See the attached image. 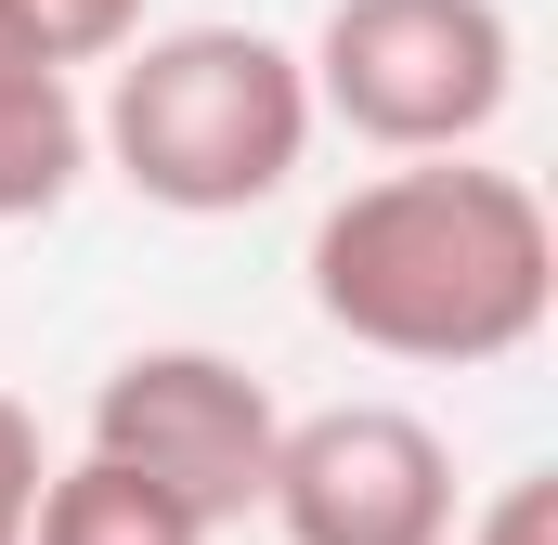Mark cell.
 I'll use <instances>...</instances> for the list:
<instances>
[{
    "label": "cell",
    "mask_w": 558,
    "mask_h": 545,
    "mask_svg": "<svg viewBox=\"0 0 558 545\" xmlns=\"http://www.w3.org/2000/svg\"><path fill=\"white\" fill-rule=\"evenodd\" d=\"M26 545H208L156 481H131V468H105V455H78V468H52L39 481V520H26Z\"/></svg>",
    "instance_id": "7"
},
{
    "label": "cell",
    "mask_w": 558,
    "mask_h": 545,
    "mask_svg": "<svg viewBox=\"0 0 558 545\" xmlns=\"http://www.w3.org/2000/svg\"><path fill=\"white\" fill-rule=\"evenodd\" d=\"M312 312L377 364H507L558 312L546 195L481 156H403L312 221Z\"/></svg>",
    "instance_id": "1"
},
{
    "label": "cell",
    "mask_w": 558,
    "mask_h": 545,
    "mask_svg": "<svg viewBox=\"0 0 558 545\" xmlns=\"http://www.w3.org/2000/svg\"><path fill=\"white\" fill-rule=\"evenodd\" d=\"M92 169V105L52 52H26L0 26V221H52Z\"/></svg>",
    "instance_id": "6"
},
{
    "label": "cell",
    "mask_w": 558,
    "mask_h": 545,
    "mask_svg": "<svg viewBox=\"0 0 558 545\" xmlns=\"http://www.w3.org/2000/svg\"><path fill=\"white\" fill-rule=\"evenodd\" d=\"M312 118H338L377 156H468L520 92L507 0H338L299 52Z\"/></svg>",
    "instance_id": "3"
},
{
    "label": "cell",
    "mask_w": 558,
    "mask_h": 545,
    "mask_svg": "<svg viewBox=\"0 0 558 545\" xmlns=\"http://www.w3.org/2000/svg\"><path fill=\"white\" fill-rule=\"evenodd\" d=\"M260 520L286 545H441L454 533V455L403 403H325L286 415Z\"/></svg>",
    "instance_id": "5"
},
{
    "label": "cell",
    "mask_w": 558,
    "mask_h": 545,
    "mask_svg": "<svg viewBox=\"0 0 558 545\" xmlns=\"http://www.w3.org/2000/svg\"><path fill=\"white\" fill-rule=\"evenodd\" d=\"M312 131V78L260 26H143L92 105V156L169 221H234L286 195Z\"/></svg>",
    "instance_id": "2"
},
{
    "label": "cell",
    "mask_w": 558,
    "mask_h": 545,
    "mask_svg": "<svg viewBox=\"0 0 558 545\" xmlns=\"http://www.w3.org/2000/svg\"><path fill=\"white\" fill-rule=\"evenodd\" d=\"M441 545H558V481H546V468H533V481H507L481 520H454Z\"/></svg>",
    "instance_id": "10"
},
{
    "label": "cell",
    "mask_w": 558,
    "mask_h": 545,
    "mask_svg": "<svg viewBox=\"0 0 558 545\" xmlns=\"http://www.w3.org/2000/svg\"><path fill=\"white\" fill-rule=\"evenodd\" d=\"M39 481H52V455H39V415L0 390V545H26V520H39Z\"/></svg>",
    "instance_id": "9"
},
{
    "label": "cell",
    "mask_w": 558,
    "mask_h": 545,
    "mask_svg": "<svg viewBox=\"0 0 558 545\" xmlns=\"http://www.w3.org/2000/svg\"><path fill=\"white\" fill-rule=\"evenodd\" d=\"M0 26L78 78V65H118V52L143 39V0H0Z\"/></svg>",
    "instance_id": "8"
},
{
    "label": "cell",
    "mask_w": 558,
    "mask_h": 545,
    "mask_svg": "<svg viewBox=\"0 0 558 545\" xmlns=\"http://www.w3.org/2000/svg\"><path fill=\"white\" fill-rule=\"evenodd\" d=\"M274 441H286L274 390H260L234 351H208V338L118 351V364H105V390H92V455H105V468H131V481H156L195 533H221V520H247V507H260Z\"/></svg>",
    "instance_id": "4"
}]
</instances>
